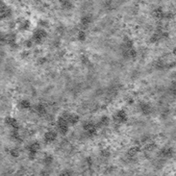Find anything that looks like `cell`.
Segmentation results:
<instances>
[{"label":"cell","instance_id":"8","mask_svg":"<svg viewBox=\"0 0 176 176\" xmlns=\"http://www.w3.org/2000/svg\"><path fill=\"white\" fill-rule=\"evenodd\" d=\"M44 164L46 165H51V163H52V161H53V158H52V156H50V155H46L44 157Z\"/></svg>","mask_w":176,"mask_h":176},{"label":"cell","instance_id":"1","mask_svg":"<svg viewBox=\"0 0 176 176\" xmlns=\"http://www.w3.org/2000/svg\"><path fill=\"white\" fill-rule=\"evenodd\" d=\"M46 33H45V32L44 31V30H37V31H35V33H34V35H33V42H42V39H44V38L46 36V35H45Z\"/></svg>","mask_w":176,"mask_h":176},{"label":"cell","instance_id":"6","mask_svg":"<svg viewBox=\"0 0 176 176\" xmlns=\"http://www.w3.org/2000/svg\"><path fill=\"white\" fill-rule=\"evenodd\" d=\"M140 110H142V112L144 115H148L151 113V107H150L149 104H147V103H142V104H140Z\"/></svg>","mask_w":176,"mask_h":176},{"label":"cell","instance_id":"4","mask_svg":"<svg viewBox=\"0 0 176 176\" xmlns=\"http://www.w3.org/2000/svg\"><path fill=\"white\" fill-rule=\"evenodd\" d=\"M57 138V134L53 131H49V132H46L44 135V140L46 142H54Z\"/></svg>","mask_w":176,"mask_h":176},{"label":"cell","instance_id":"5","mask_svg":"<svg viewBox=\"0 0 176 176\" xmlns=\"http://www.w3.org/2000/svg\"><path fill=\"white\" fill-rule=\"evenodd\" d=\"M6 123L11 127H13V129H18V123H17L16 119H13V117H7Z\"/></svg>","mask_w":176,"mask_h":176},{"label":"cell","instance_id":"9","mask_svg":"<svg viewBox=\"0 0 176 176\" xmlns=\"http://www.w3.org/2000/svg\"><path fill=\"white\" fill-rule=\"evenodd\" d=\"M36 111L39 114H44V113L45 112V108L42 104H39L36 106Z\"/></svg>","mask_w":176,"mask_h":176},{"label":"cell","instance_id":"2","mask_svg":"<svg viewBox=\"0 0 176 176\" xmlns=\"http://www.w3.org/2000/svg\"><path fill=\"white\" fill-rule=\"evenodd\" d=\"M173 154H174V151L171 147H165L163 148L160 151V155L162 156L163 158H171Z\"/></svg>","mask_w":176,"mask_h":176},{"label":"cell","instance_id":"12","mask_svg":"<svg viewBox=\"0 0 176 176\" xmlns=\"http://www.w3.org/2000/svg\"><path fill=\"white\" fill-rule=\"evenodd\" d=\"M11 155L13 156V157H17V156L19 155V152L17 151L16 149H13L11 151Z\"/></svg>","mask_w":176,"mask_h":176},{"label":"cell","instance_id":"13","mask_svg":"<svg viewBox=\"0 0 176 176\" xmlns=\"http://www.w3.org/2000/svg\"><path fill=\"white\" fill-rule=\"evenodd\" d=\"M171 92L172 94H176V83H173L172 86H171Z\"/></svg>","mask_w":176,"mask_h":176},{"label":"cell","instance_id":"11","mask_svg":"<svg viewBox=\"0 0 176 176\" xmlns=\"http://www.w3.org/2000/svg\"><path fill=\"white\" fill-rule=\"evenodd\" d=\"M109 123V119L107 117H103L101 119H100V124L101 125H106Z\"/></svg>","mask_w":176,"mask_h":176},{"label":"cell","instance_id":"10","mask_svg":"<svg viewBox=\"0 0 176 176\" xmlns=\"http://www.w3.org/2000/svg\"><path fill=\"white\" fill-rule=\"evenodd\" d=\"M78 40L81 42H84L85 40H86V35H85L84 32H80V33L78 34Z\"/></svg>","mask_w":176,"mask_h":176},{"label":"cell","instance_id":"14","mask_svg":"<svg viewBox=\"0 0 176 176\" xmlns=\"http://www.w3.org/2000/svg\"><path fill=\"white\" fill-rule=\"evenodd\" d=\"M172 54L174 55V56H176V47H174V48L172 49Z\"/></svg>","mask_w":176,"mask_h":176},{"label":"cell","instance_id":"7","mask_svg":"<svg viewBox=\"0 0 176 176\" xmlns=\"http://www.w3.org/2000/svg\"><path fill=\"white\" fill-rule=\"evenodd\" d=\"M18 106L21 108V109L23 110H26V109H29L30 107H31V104H30V102L28 101V100H21L20 102H19Z\"/></svg>","mask_w":176,"mask_h":176},{"label":"cell","instance_id":"3","mask_svg":"<svg viewBox=\"0 0 176 176\" xmlns=\"http://www.w3.org/2000/svg\"><path fill=\"white\" fill-rule=\"evenodd\" d=\"M115 119L117 122H125L127 120V115L126 113L123 112V111H119L117 112V114L115 115Z\"/></svg>","mask_w":176,"mask_h":176}]
</instances>
